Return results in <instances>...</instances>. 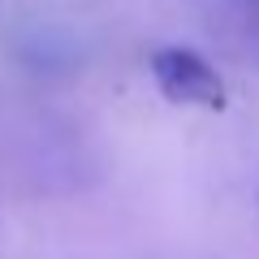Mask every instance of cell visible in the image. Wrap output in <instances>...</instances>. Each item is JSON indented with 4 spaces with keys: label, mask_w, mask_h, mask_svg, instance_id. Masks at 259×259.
<instances>
[{
    "label": "cell",
    "mask_w": 259,
    "mask_h": 259,
    "mask_svg": "<svg viewBox=\"0 0 259 259\" xmlns=\"http://www.w3.org/2000/svg\"><path fill=\"white\" fill-rule=\"evenodd\" d=\"M255 5H259V0H255Z\"/></svg>",
    "instance_id": "cell-2"
},
{
    "label": "cell",
    "mask_w": 259,
    "mask_h": 259,
    "mask_svg": "<svg viewBox=\"0 0 259 259\" xmlns=\"http://www.w3.org/2000/svg\"><path fill=\"white\" fill-rule=\"evenodd\" d=\"M151 78L173 104H194V108H225V82L216 65L199 56L194 48H160L151 52Z\"/></svg>",
    "instance_id": "cell-1"
}]
</instances>
